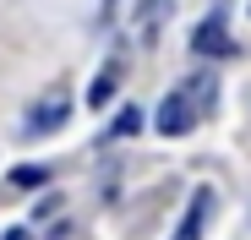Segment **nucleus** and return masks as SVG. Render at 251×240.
Masks as SVG:
<instances>
[{"mask_svg": "<svg viewBox=\"0 0 251 240\" xmlns=\"http://www.w3.org/2000/svg\"><path fill=\"white\" fill-rule=\"evenodd\" d=\"M197 126V104L186 98V93H164V104H158V131L164 137H186Z\"/></svg>", "mask_w": 251, "mask_h": 240, "instance_id": "nucleus-1", "label": "nucleus"}, {"mask_svg": "<svg viewBox=\"0 0 251 240\" xmlns=\"http://www.w3.org/2000/svg\"><path fill=\"white\" fill-rule=\"evenodd\" d=\"M207 213H213V191L197 186V191H191V208H186V224L175 229V240H197V235H202V224H207Z\"/></svg>", "mask_w": 251, "mask_h": 240, "instance_id": "nucleus-2", "label": "nucleus"}, {"mask_svg": "<svg viewBox=\"0 0 251 240\" xmlns=\"http://www.w3.org/2000/svg\"><path fill=\"white\" fill-rule=\"evenodd\" d=\"M191 49H197V55H229L235 44L224 38V22H219V17H207V22H197V38H191Z\"/></svg>", "mask_w": 251, "mask_h": 240, "instance_id": "nucleus-3", "label": "nucleus"}, {"mask_svg": "<svg viewBox=\"0 0 251 240\" xmlns=\"http://www.w3.org/2000/svg\"><path fill=\"white\" fill-rule=\"evenodd\" d=\"M60 120H66V93H50L44 104H33V115H27V126H33V131H55Z\"/></svg>", "mask_w": 251, "mask_h": 240, "instance_id": "nucleus-4", "label": "nucleus"}, {"mask_svg": "<svg viewBox=\"0 0 251 240\" xmlns=\"http://www.w3.org/2000/svg\"><path fill=\"white\" fill-rule=\"evenodd\" d=\"M115 82H120V60H104V71L93 76V88H88V104H93V109H104V104L115 98Z\"/></svg>", "mask_w": 251, "mask_h": 240, "instance_id": "nucleus-5", "label": "nucleus"}, {"mask_svg": "<svg viewBox=\"0 0 251 240\" xmlns=\"http://www.w3.org/2000/svg\"><path fill=\"white\" fill-rule=\"evenodd\" d=\"M180 93H186V98H191L197 109H202V104L213 109V98H219V88H213V76H191V88H180Z\"/></svg>", "mask_w": 251, "mask_h": 240, "instance_id": "nucleus-6", "label": "nucleus"}, {"mask_svg": "<svg viewBox=\"0 0 251 240\" xmlns=\"http://www.w3.org/2000/svg\"><path fill=\"white\" fill-rule=\"evenodd\" d=\"M137 126H142V109H131V104H126V109H120V120H115L109 131H115V137H131Z\"/></svg>", "mask_w": 251, "mask_h": 240, "instance_id": "nucleus-7", "label": "nucleus"}, {"mask_svg": "<svg viewBox=\"0 0 251 240\" xmlns=\"http://www.w3.org/2000/svg\"><path fill=\"white\" fill-rule=\"evenodd\" d=\"M11 180H17V186H44V180H50V169H44V164H27V169H17Z\"/></svg>", "mask_w": 251, "mask_h": 240, "instance_id": "nucleus-8", "label": "nucleus"}, {"mask_svg": "<svg viewBox=\"0 0 251 240\" xmlns=\"http://www.w3.org/2000/svg\"><path fill=\"white\" fill-rule=\"evenodd\" d=\"M6 240H33V229H6Z\"/></svg>", "mask_w": 251, "mask_h": 240, "instance_id": "nucleus-9", "label": "nucleus"}]
</instances>
